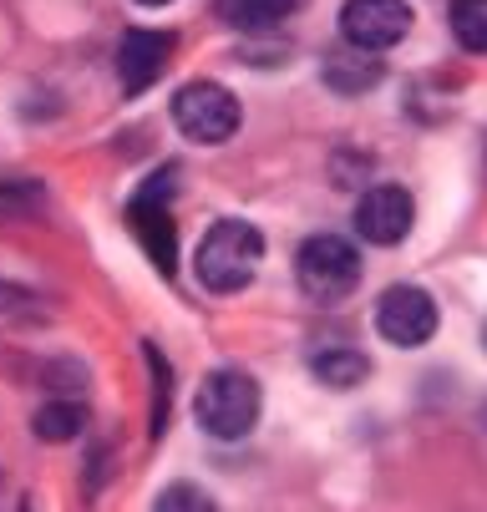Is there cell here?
<instances>
[{
  "mask_svg": "<svg viewBox=\"0 0 487 512\" xmlns=\"http://www.w3.org/2000/svg\"><path fill=\"white\" fill-rule=\"evenodd\" d=\"M259 259H264V234L254 224H244V218H219L193 254V274L214 295H239L259 274Z\"/></svg>",
  "mask_w": 487,
  "mask_h": 512,
  "instance_id": "6da1fadb",
  "label": "cell"
},
{
  "mask_svg": "<svg viewBox=\"0 0 487 512\" xmlns=\"http://www.w3.org/2000/svg\"><path fill=\"white\" fill-rule=\"evenodd\" d=\"M193 416H198V426L208 436H219V442H239V436H249L254 421H259V381L244 376V371H214L198 386Z\"/></svg>",
  "mask_w": 487,
  "mask_h": 512,
  "instance_id": "7a4b0ae2",
  "label": "cell"
},
{
  "mask_svg": "<svg viewBox=\"0 0 487 512\" xmlns=\"http://www.w3.org/2000/svg\"><path fill=\"white\" fill-rule=\"evenodd\" d=\"M295 279H300L305 295L320 300V305L345 300L361 284V254H356L351 239H340V234H315L295 254Z\"/></svg>",
  "mask_w": 487,
  "mask_h": 512,
  "instance_id": "3957f363",
  "label": "cell"
},
{
  "mask_svg": "<svg viewBox=\"0 0 487 512\" xmlns=\"http://www.w3.org/2000/svg\"><path fill=\"white\" fill-rule=\"evenodd\" d=\"M239 97L219 82H188L173 92V127L188 142H224L239 132Z\"/></svg>",
  "mask_w": 487,
  "mask_h": 512,
  "instance_id": "277c9868",
  "label": "cell"
},
{
  "mask_svg": "<svg viewBox=\"0 0 487 512\" xmlns=\"http://www.w3.org/2000/svg\"><path fill=\"white\" fill-rule=\"evenodd\" d=\"M376 330H381V340H391L401 350L427 345L437 335V300L416 284H391L376 300Z\"/></svg>",
  "mask_w": 487,
  "mask_h": 512,
  "instance_id": "5b68a950",
  "label": "cell"
},
{
  "mask_svg": "<svg viewBox=\"0 0 487 512\" xmlns=\"http://www.w3.org/2000/svg\"><path fill=\"white\" fill-rule=\"evenodd\" d=\"M411 224H416V203L401 183H376L356 203V234L376 249H396L411 234Z\"/></svg>",
  "mask_w": 487,
  "mask_h": 512,
  "instance_id": "8992f818",
  "label": "cell"
},
{
  "mask_svg": "<svg viewBox=\"0 0 487 512\" xmlns=\"http://www.w3.org/2000/svg\"><path fill=\"white\" fill-rule=\"evenodd\" d=\"M340 31L366 51H391L411 31V6L406 0H345L340 6Z\"/></svg>",
  "mask_w": 487,
  "mask_h": 512,
  "instance_id": "52a82bcc",
  "label": "cell"
},
{
  "mask_svg": "<svg viewBox=\"0 0 487 512\" xmlns=\"http://www.w3.org/2000/svg\"><path fill=\"white\" fill-rule=\"evenodd\" d=\"M163 178H153L143 193H137L127 203V218H132V229H137V244L148 249V259L173 274L178 269V229H173V213H168V193H158Z\"/></svg>",
  "mask_w": 487,
  "mask_h": 512,
  "instance_id": "ba28073f",
  "label": "cell"
},
{
  "mask_svg": "<svg viewBox=\"0 0 487 512\" xmlns=\"http://www.w3.org/2000/svg\"><path fill=\"white\" fill-rule=\"evenodd\" d=\"M168 56H173V36H168V31H148V26L127 31L122 46H117V82H122V92H127V97L148 92V87L163 77Z\"/></svg>",
  "mask_w": 487,
  "mask_h": 512,
  "instance_id": "9c48e42d",
  "label": "cell"
},
{
  "mask_svg": "<svg viewBox=\"0 0 487 512\" xmlns=\"http://www.w3.org/2000/svg\"><path fill=\"white\" fill-rule=\"evenodd\" d=\"M381 51H366V46H356V41H345L340 51H330L325 61H320V77H325V87L330 92H340V97H361V92H371V87H381V61H376Z\"/></svg>",
  "mask_w": 487,
  "mask_h": 512,
  "instance_id": "30bf717a",
  "label": "cell"
},
{
  "mask_svg": "<svg viewBox=\"0 0 487 512\" xmlns=\"http://www.w3.org/2000/svg\"><path fill=\"white\" fill-rule=\"evenodd\" d=\"M310 376L335 386V391H351V386H361L371 376V360L356 345H325V350L310 355Z\"/></svg>",
  "mask_w": 487,
  "mask_h": 512,
  "instance_id": "8fae6325",
  "label": "cell"
},
{
  "mask_svg": "<svg viewBox=\"0 0 487 512\" xmlns=\"http://www.w3.org/2000/svg\"><path fill=\"white\" fill-rule=\"evenodd\" d=\"M295 11H305V0H229V21L239 31H269L290 21Z\"/></svg>",
  "mask_w": 487,
  "mask_h": 512,
  "instance_id": "7c38bea8",
  "label": "cell"
},
{
  "mask_svg": "<svg viewBox=\"0 0 487 512\" xmlns=\"http://www.w3.org/2000/svg\"><path fill=\"white\" fill-rule=\"evenodd\" d=\"M87 426V411L77 401H46L36 416H31V431L41 442H72V436Z\"/></svg>",
  "mask_w": 487,
  "mask_h": 512,
  "instance_id": "4fadbf2b",
  "label": "cell"
},
{
  "mask_svg": "<svg viewBox=\"0 0 487 512\" xmlns=\"http://www.w3.org/2000/svg\"><path fill=\"white\" fill-rule=\"evenodd\" d=\"M452 36L462 51H487V0H452Z\"/></svg>",
  "mask_w": 487,
  "mask_h": 512,
  "instance_id": "5bb4252c",
  "label": "cell"
},
{
  "mask_svg": "<svg viewBox=\"0 0 487 512\" xmlns=\"http://www.w3.org/2000/svg\"><path fill=\"white\" fill-rule=\"evenodd\" d=\"M148 365H153V436H163V426H168V365H163V355L148 345Z\"/></svg>",
  "mask_w": 487,
  "mask_h": 512,
  "instance_id": "9a60e30c",
  "label": "cell"
},
{
  "mask_svg": "<svg viewBox=\"0 0 487 512\" xmlns=\"http://www.w3.org/2000/svg\"><path fill=\"white\" fill-rule=\"evenodd\" d=\"M158 507H214V497L193 492V487H168V492L158 497Z\"/></svg>",
  "mask_w": 487,
  "mask_h": 512,
  "instance_id": "2e32d148",
  "label": "cell"
},
{
  "mask_svg": "<svg viewBox=\"0 0 487 512\" xmlns=\"http://www.w3.org/2000/svg\"><path fill=\"white\" fill-rule=\"evenodd\" d=\"M137 6H168V0H137Z\"/></svg>",
  "mask_w": 487,
  "mask_h": 512,
  "instance_id": "e0dca14e",
  "label": "cell"
},
{
  "mask_svg": "<svg viewBox=\"0 0 487 512\" xmlns=\"http://www.w3.org/2000/svg\"><path fill=\"white\" fill-rule=\"evenodd\" d=\"M482 345H487V330H482Z\"/></svg>",
  "mask_w": 487,
  "mask_h": 512,
  "instance_id": "ac0fdd59",
  "label": "cell"
}]
</instances>
